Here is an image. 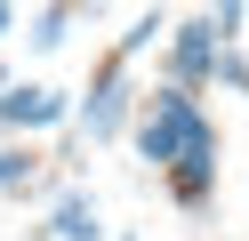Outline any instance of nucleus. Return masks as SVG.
<instances>
[{
  "label": "nucleus",
  "mask_w": 249,
  "mask_h": 241,
  "mask_svg": "<svg viewBox=\"0 0 249 241\" xmlns=\"http://www.w3.org/2000/svg\"><path fill=\"white\" fill-rule=\"evenodd\" d=\"M209 80H225V89H241V96H249V56H241V48H217Z\"/></svg>",
  "instance_id": "10"
},
{
  "label": "nucleus",
  "mask_w": 249,
  "mask_h": 241,
  "mask_svg": "<svg viewBox=\"0 0 249 241\" xmlns=\"http://www.w3.org/2000/svg\"><path fill=\"white\" fill-rule=\"evenodd\" d=\"M161 177H169V201H177V209H185V217H201V209H209V201H217V129H209V121H201V129H193V137H185V145H177V153H169V161H161Z\"/></svg>",
  "instance_id": "3"
},
{
  "label": "nucleus",
  "mask_w": 249,
  "mask_h": 241,
  "mask_svg": "<svg viewBox=\"0 0 249 241\" xmlns=\"http://www.w3.org/2000/svg\"><path fill=\"white\" fill-rule=\"evenodd\" d=\"M209 24H217V40H233V32L249 24V8H241V0H209Z\"/></svg>",
  "instance_id": "11"
},
{
  "label": "nucleus",
  "mask_w": 249,
  "mask_h": 241,
  "mask_svg": "<svg viewBox=\"0 0 249 241\" xmlns=\"http://www.w3.org/2000/svg\"><path fill=\"white\" fill-rule=\"evenodd\" d=\"M65 24H72V8H65V0H49V8H40V24L24 32V40H33V48H65Z\"/></svg>",
  "instance_id": "8"
},
{
  "label": "nucleus",
  "mask_w": 249,
  "mask_h": 241,
  "mask_svg": "<svg viewBox=\"0 0 249 241\" xmlns=\"http://www.w3.org/2000/svg\"><path fill=\"white\" fill-rule=\"evenodd\" d=\"M193 129H201L193 89H177V80H169V89H153V96H145V112H137V161H145V169H161V161L177 153Z\"/></svg>",
  "instance_id": "1"
},
{
  "label": "nucleus",
  "mask_w": 249,
  "mask_h": 241,
  "mask_svg": "<svg viewBox=\"0 0 249 241\" xmlns=\"http://www.w3.org/2000/svg\"><path fill=\"white\" fill-rule=\"evenodd\" d=\"M65 8H72V16H81V8H89V0H65Z\"/></svg>",
  "instance_id": "13"
},
{
  "label": "nucleus",
  "mask_w": 249,
  "mask_h": 241,
  "mask_svg": "<svg viewBox=\"0 0 249 241\" xmlns=\"http://www.w3.org/2000/svg\"><path fill=\"white\" fill-rule=\"evenodd\" d=\"M8 32H17V8H8V0H0V40H8Z\"/></svg>",
  "instance_id": "12"
},
{
  "label": "nucleus",
  "mask_w": 249,
  "mask_h": 241,
  "mask_svg": "<svg viewBox=\"0 0 249 241\" xmlns=\"http://www.w3.org/2000/svg\"><path fill=\"white\" fill-rule=\"evenodd\" d=\"M40 233H49V241H105V225H97V201H89V193L72 185L65 201L49 209V225H40Z\"/></svg>",
  "instance_id": "6"
},
{
  "label": "nucleus",
  "mask_w": 249,
  "mask_h": 241,
  "mask_svg": "<svg viewBox=\"0 0 249 241\" xmlns=\"http://www.w3.org/2000/svg\"><path fill=\"white\" fill-rule=\"evenodd\" d=\"M217 24L209 16H185L177 24V40H169V80H177V89H209V64H217Z\"/></svg>",
  "instance_id": "5"
},
{
  "label": "nucleus",
  "mask_w": 249,
  "mask_h": 241,
  "mask_svg": "<svg viewBox=\"0 0 249 241\" xmlns=\"http://www.w3.org/2000/svg\"><path fill=\"white\" fill-rule=\"evenodd\" d=\"M161 32H169V8H145V16H137L129 32H121V48H129V56H137V48H153V40H161Z\"/></svg>",
  "instance_id": "9"
},
{
  "label": "nucleus",
  "mask_w": 249,
  "mask_h": 241,
  "mask_svg": "<svg viewBox=\"0 0 249 241\" xmlns=\"http://www.w3.org/2000/svg\"><path fill=\"white\" fill-rule=\"evenodd\" d=\"M72 112V96L65 89H49V80H0V129H56Z\"/></svg>",
  "instance_id": "4"
},
{
  "label": "nucleus",
  "mask_w": 249,
  "mask_h": 241,
  "mask_svg": "<svg viewBox=\"0 0 249 241\" xmlns=\"http://www.w3.org/2000/svg\"><path fill=\"white\" fill-rule=\"evenodd\" d=\"M129 105H137V89H129V48H113V56L97 64V80H89V96H81V145H113L121 129H129Z\"/></svg>",
  "instance_id": "2"
},
{
  "label": "nucleus",
  "mask_w": 249,
  "mask_h": 241,
  "mask_svg": "<svg viewBox=\"0 0 249 241\" xmlns=\"http://www.w3.org/2000/svg\"><path fill=\"white\" fill-rule=\"evenodd\" d=\"M40 185V153L33 145H0V193H33Z\"/></svg>",
  "instance_id": "7"
}]
</instances>
